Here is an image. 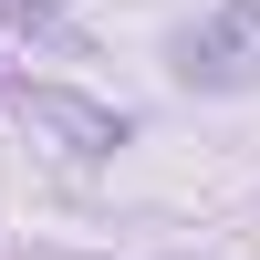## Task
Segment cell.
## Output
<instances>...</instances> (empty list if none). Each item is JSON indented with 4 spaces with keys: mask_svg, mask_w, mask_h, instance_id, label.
<instances>
[{
    "mask_svg": "<svg viewBox=\"0 0 260 260\" xmlns=\"http://www.w3.org/2000/svg\"><path fill=\"white\" fill-rule=\"evenodd\" d=\"M0 11H11V21H52L62 0H0Z\"/></svg>",
    "mask_w": 260,
    "mask_h": 260,
    "instance_id": "3",
    "label": "cell"
},
{
    "mask_svg": "<svg viewBox=\"0 0 260 260\" xmlns=\"http://www.w3.org/2000/svg\"><path fill=\"white\" fill-rule=\"evenodd\" d=\"M167 62H177V83H198V94L260 83V0H208V11L167 42Z\"/></svg>",
    "mask_w": 260,
    "mask_h": 260,
    "instance_id": "1",
    "label": "cell"
},
{
    "mask_svg": "<svg viewBox=\"0 0 260 260\" xmlns=\"http://www.w3.org/2000/svg\"><path fill=\"white\" fill-rule=\"evenodd\" d=\"M21 115H42L73 156H115V146H125V115H115V104H83V94H62V83H21Z\"/></svg>",
    "mask_w": 260,
    "mask_h": 260,
    "instance_id": "2",
    "label": "cell"
}]
</instances>
